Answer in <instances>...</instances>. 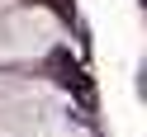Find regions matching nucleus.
<instances>
[{
    "label": "nucleus",
    "instance_id": "nucleus-1",
    "mask_svg": "<svg viewBox=\"0 0 147 137\" xmlns=\"http://www.w3.org/2000/svg\"><path fill=\"white\" fill-rule=\"evenodd\" d=\"M57 47V19L48 10H19L0 19V61H29Z\"/></svg>",
    "mask_w": 147,
    "mask_h": 137
},
{
    "label": "nucleus",
    "instance_id": "nucleus-2",
    "mask_svg": "<svg viewBox=\"0 0 147 137\" xmlns=\"http://www.w3.org/2000/svg\"><path fill=\"white\" fill-rule=\"evenodd\" d=\"M0 5H10V0H0Z\"/></svg>",
    "mask_w": 147,
    "mask_h": 137
}]
</instances>
